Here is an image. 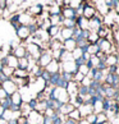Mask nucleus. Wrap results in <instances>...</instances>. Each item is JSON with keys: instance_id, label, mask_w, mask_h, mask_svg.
<instances>
[{"instance_id": "f257e3e1", "label": "nucleus", "mask_w": 119, "mask_h": 124, "mask_svg": "<svg viewBox=\"0 0 119 124\" xmlns=\"http://www.w3.org/2000/svg\"><path fill=\"white\" fill-rule=\"evenodd\" d=\"M24 46H26V51H27V55L31 58V60H33L36 62L37 59L40 58V55L44 53V50L42 47L40 46V45L37 44H33V42H26L24 44Z\"/></svg>"}, {"instance_id": "f03ea898", "label": "nucleus", "mask_w": 119, "mask_h": 124, "mask_svg": "<svg viewBox=\"0 0 119 124\" xmlns=\"http://www.w3.org/2000/svg\"><path fill=\"white\" fill-rule=\"evenodd\" d=\"M97 14L95 8L94 1H83V9H82V17H85L86 19H91L92 17Z\"/></svg>"}, {"instance_id": "7ed1b4c3", "label": "nucleus", "mask_w": 119, "mask_h": 124, "mask_svg": "<svg viewBox=\"0 0 119 124\" xmlns=\"http://www.w3.org/2000/svg\"><path fill=\"white\" fill-rule=\"evenodd\" d=\"M0 88H1L4 92L7 93V96H12L14 92H17V91H18L17 86L14 85V82H13L12 78H8V79L4 81L3 83L0 85Z\"/></svg>"}, {"instance_id": "20e7f679", "label": "nucleus", "mask_w": 119, "mask_h": 124, "mask_svg": "<svg viewBox=\"0 0 119 124\" xmlns=\"http://www.w3.org/2000/svg\"><path fill=\"white\" fill-rule=\"evenodd\" d=\"M16 36H17V39L21 41V44H26L27 41L30 40V37H31L28 27L27 26H19L16 30Z\"/></svg>"}, {"instance_id": "39448f33", "label": "nucleus", "mask_w": 119, "mask_h": 124, "mask_svg": "<svg viewBox=\"0 0 119 124\" xmlns=\"http://www.w3.org/2000/svg\"><path fill=\"white\" fill-rule=\"evenodd\" d=\"M103 26V17L100 14H96L91 19H88V31L90 32H97V30Z\"/></svg>"}, {"instance_id": "423d86ee", "label": "nucleus", "mask_w": 119, "mask_h": 124, "mask_svg": "<svg viewBox=\"0 0 119 124\" xmlns=\"http://www.w3.org/2000/svg\"><path fill=\"white\" fill-rule=\"evenodd\" d=\"M44 4H41V3H36L33 4V5H31L28 7L27 9H24V12L26 13H28V14L32 17V18H35V17H40L41 16V13L44 12Z\"/></svg>"}, {"instance_id": "0eeeda50", "label": "nucleus", "mask_w": 119, "mask_h": 124, "mask_svg": "<svg viewBox=\"0 0 119 124\" xmlns=\"http://www.w3.org/2000/svg\"><path fill=\"white\" fill-rule=\"evenodd\" d=\"M51 60H53V58H51V54H50V51H44L42 54L40 55V58L35 62V64H36L37 67H40V68H42V69H44V68L46 67Z\"/></svg>"}, {"instance_id": "6e6552de", "label": "nucleus", "mask_w": 119, "mask_h": 124, "mask_svg": "<svg viewBox=\"0 0 119 124\" xmlns=\"http://www.w3.org/2000/svg\"><path fill=\"white\" fill-rule=\"evenodd\" d=\"M60 73H69V74L77 73V65H76L74 60L60 63Z\"/></svg>"}, {"instance_id": "1a4fd4ad", "label": "nucleus", "mask_w": 119, "mask_h": 124, "mask_svg": "<svg viewBox=\"0 0 119 124\" xmlns=\"http://www.w3.org/2000/svg\"><path fill=\"white\" fill-rule=\"evenodd\" d=\"M18 23H19V26H30L31 23H33V18L28 13L21 12L18 13Z\"/></svg>"}, {"instance_id": "9d476101", "label": "nucleus", "mask_w": 119, "mask_h": 124, "mask_svg": "<svg viewBox=\"0 0 119 124\" xmlns=\"http://www.w3.org/2000/svg\"><path fill=\"white\" fill-rule=\"evenodd\" d=\"M50 76L51 74H56V73H60V63L56 62V60H51L46 67L44 68Z\"/></svg>"}, {"instance_id": "9b49d317", "label": "nucleus", "mask_w": 119, "mask_h": 124, "mask_svg": "<svg viewBox=\"0 0 119 124\" xmlns=\"http://www.w3.org/2000/svg\"><path fill=\"white\" fill-rule=\"evenodd\" d=\"M74 109H76L74 105H73L72 102H68V104H63L62 106H60V109H59L56 113H59L63 116H68V114H71Z\"/></svg>"}, {"instance_id": "f8f14e48", "label": "nucleus", "mask_w": 119, "mask_h": 124, "mask_svg": "<svg viewBox=\"0 0 119 124\" xmlns=\"http://www.w3.org/2000/svg\"><path fill=\"white\" fill-rule=\"evenodd\" d=\"M62 17L64 19H73L76 21L77 18V13L74 9L72 8H62Z\"/></svg>"}, {"instance_id": "ddd939ff", "label": "nucleus", "mask_w": 119, "mask_h": 124, "mask_svg": "<svg viewBox=\"0 0 119 124\" xmlns=\"http://www.w3.org/2000/svg\"><path fill=\"white\" fill-rule=\"evenodd\" d=\"M12 54L14 55V56L17 59H21V58H26V55H27V51H26V46H24V44H19L16 49H13V51Z\"/></svg>"}, {"instance_id": "4468645a", "label": "nucleus", "mask_w": 119, "mask_h": 124, "mask_svg": "<svg viewBox=\"0 0 119 124\" xmlns=\"http://www.w3.org/2000/svg\"><path fill=\"white\" fill-rule=\"evenodd\" d=\"M5 65L13 68V69H17L18 68V59L13 54H7L5 55Z\"/></svg>"}, {"instance_id": "2eb2a0df", "label": "nucleus", "mask_w": 119, "mask_h": 124, "mask_svg": "<svg viewBox=\"0 0 119 124\" xmlns=\"http://www.w3.org/2000/svg\"><path fill=\"white\" fill-rule=\"evenodd\" d=\"M76 27L82 30V31L88 30V19H86V18L82 17V16H78L76 18Z\"/></svg>"}, {"instance_id": "dca6fc26", "label": "nucleus", "mask_w": 119, "mask_h": 124, "mask_svg": "<svg viewBox=\"0 0 119 124\" xmlns=\"http://www.w3.org/2000/svg\"><path fill=\"white\" fill-rule=\"evenodd\" d=\"M9 97H10L12 105H14V106L21 108V105L23 104V97H22V93L19 92V91H17V92H14L12 96H9Z\"/></svg>"}, {"instance_id": "f3484780", "label": "nucleus", "mask_w": 119, "mask_h": 124, "mask_svg": "<svg viewBox=\"0 0 119 124\" xmlns=\"http://www.w3.org/2000/svg\"><path fill=\"white\" fill-rule=\"evenodd\" d=\"M78 111H79L81 119H85L87 115L92 114V106H91V105H87V104H83L78 108Z\"/></svg>"}, {"instance_id": "a211bd4d", "label": "nucleus", "mask_w": 119, "mask_h": 124, "mask_svg": "<svg viewBox=\"0 0 119 124\" xmlns=\"http://www.w3.org/2000/svg\"><path fill=\"white\" fill-rule=\"evenodd\" d=\"M62 45H63V49L67 50V51H69V53H72L73 50L77 47V42H76V40H73V39L64 40L62 42Z\"/></svg>"}, {"instance_id": "6ab92c4d", "label": "nucleus", "mask_w": 119, "mask_h": 124, "mask_svg": "<svg viewBox=\"0 0 119 124\" xmlns=\"http://www.w3.org/2000/svg\"><path fill=\"white\" fill-rule=\"evenodd\" d=\"M105 64L106 67L118 65V54H108L105 56Z\"/></svg>"}, {"instance_id": "aec40b11", "label": "nucleus", "mask_w": 119, "mask_h": 124, "mask_svg": "<svg viewBox=\"0 0 119 124\" xmlns=\"http://www.w3.org/2000/svg\"><path fill=\"white\" fill-rule=\"evenodd\" d=\"M59 37L62 39V41L73 39V30H71V28H64V27H62L60 32H59Z\"/></svg>"}, {"instance_id": "412c9836", "label": "nucleus", "mask_w": 119, "mask_h": 124, "mask_svg": "<svg viewBox=\"0 0 119 124\" xmlns=\"http://www.w3.org/2000/svg\"><path fill=\"white\" fill-rule=\"evenodd\" d=\"M78 87H79V85H77L76 82H68V85H67V88H65V91L68 92V95L71 96V97H73V96H76L77 95V90H78Z\"/></svg>"}, {"instance_id": "4be33fe9", "label": "nucleus", "mask_w": 119, "mask_h": 124, "mask_svg": "<svg viewBox=\"0 0 119 124\" xmlns=\"http://www.w3.org/2000/svg\"><path fill=\"white\" fill-rule=\"evenodd\" d=\"M105 73L106 72H99L96 70L95 68L92 69V79L91 81H95V82H99V83H103L104 82V77H105Z\"/></svg>"}, {"instance_id": "5701e85b", "label": "nucleus", "mask_w": 119, "mask_h": 124, "mask_svg": "<svg viewBox=\"0 0 119 124\" xmlns=\"http://www.w3.org/2000/svg\"><path fill=\"white\" fill-rule=\"evenodd\" d=\"M60 26H50V28L46 31V33L50 39H55L56 36H59V32H60Z\"/></svg>"}, {"instance_id": "b1692460", "label": "nucleus", "mask_w": 119, "mask_h": 124, "mask_svg": "<svg viewBox=\"0 0 119 124\" xmlns=\"http://www.w3.org/2000/svg\"><path fill=\"white\" fill-rule=\"evenodd\" d=\"M73 58H72V53L67 51V50L62 49V53H60V58H59V63H65V62H72Z\"/></svg>"}, {"instance_id": "393cba45", "label": "nucleus", "mask_w": 119, "mask_h": 124, "mask_svg": "<svg viewBox=\"0 0 119 124\" xmlns=\"http://www.w3.org/2000/svg\"><path fill=\"white\" fill-rule=\"evenodd\" d=\"M30 77V73L27 70H22V69H14V73H13L12 78H19V79H26V78Z\"/></svg>"}, {"instance_id": "a878e982", "label": "nucleus", "mask_w": 119, "mask_h": 124, "mask_svg": "<svg viewBox=\"0 0 119 124\" xmlns=\"http://www.w3.org/2000/svg\"><path fill=\"white\" fill-rule=\"evenodd\" d=\"M103 87H104V95H105V97H108V99H113V96L115 95V92L118 90H114L111 86H108V85H104L103 83Z\"/></svg>"}, {"instance_id": "bb28decb", "label": "nucleus", "mask_w": 119, "mask_h": 124, "mask_svg": "<svg viewBox=\"0 0 119 124\" xmlns=\"http://www.w3.org/2000/svg\"><path fill=\"white\" fill-rule=\"evenodd\" d=\"M49 21H50V24L51 26H60L62 27V23L64 21V18L60 16H50L49 17Z\"/></svg>"}, {"instance_id": "cd10ccee", "label": "nucleus", "mask_w": 119, "mask_h": 124, "mask_svg": "<svg viewBox=\"0 0 119 124\" xmlns=\"http://www.w3.org/2000/svg\"><path fill=\"white\" fill-rule=\"evenodd\" d=\"M109 32H110V28L103 24V26H101V27H100V28L97 30V32H96V35H97V37H99V39H105V37H106V35L109 33Z\"/></svg>"}, {"instance_id": "c85d7f7f", "label": "nucleus", "mask_w": 119, "mask_h": 124, "mask_svg": "<svg viewBox=\"0 0 119 124\" xmlns=\"http://www.w3.org/2000/svg\"><path fill=\"white\" fill-rule=\"evenodd\" d=\"M46 12L49 13V16H60L62 14V8L54 4L53 7H50L49 9H46Z\"/></svg>"}, {"instance_id": "c756f323", "label": "nucleus", "mask_w": 119, "mask_h": 124, "mask_svg": "<svg viewBox=\"0 0 119 124\" xmlns=\"http://www.w3.org/2000/svg\"><path fill=\"white\" fill-rule=\"evenodd\" d=\"M1 74L5 77V78H12L13 77V73H14V69L13 68H10V67H3V69H1Z\"/></svg>"}, {"instance_id": "7c9ffc66", "label": "nucleus", "mask_w": 119, "mask_h": 124, "mask_svg": "<svg viewBox=\"0 0 119 124\" xmlns=\"http://www.w3.org/2000/svg\"><path fill=\"white\" fill-rule=\"evenodd\" d=\"M108 120H109V118H108L106 114L105 113H99V114H96V123L95 124H104Z\"/></svg>"}, {"instance_id": "2f4dec72", "label": "nucleus", "mask_w": 119, "mask_h": 124, "mask_svg": "<svg viewBox=\"0 0 119 124\" xmlns=\"http://www.w3.org/2000/svg\"><path fill=\"white\" fill-rule=\"evenodd\" d=\"M62 27H64V28L74 30L76 28V21H73V19H64L63 23H62Z\"/></svg>"}, {"instance_id": "473e14b6", "label": "nucleus", "mask_w": 119, "mask_h": 124, "mask_svg": "<svg viewBox=\"0 0 119 124\" xmlns=\"http://www.w3.org/2000/svg\"><path fill=\"white\" fill-rule=\"evenodd\" d=\"M86 53H88L90 55H96L97 53H100V50L97 47V45L96 44H88V46H87V51Z\"/></svg>"}, {"instance_id": "72a5a7b5", "label": "nucleus", "mask_w": 119, "mask_h": 124, "mask_svg": "<svg viewBox=\"0 0 119 124\" xmlns=\"http://www.w3.org/2000/svg\"><path fill=\"white\" fill-rule=\"evenodd\" d=\"M0 106H1L4 110H9L12 106V101H10V97H7V99H3L0 100Z\"/></svg>"}, {"instance_id": "f704fd0d", "label": "nucleus", "mask_w": 119, "mask_h": 124, "mask_svg": "<svg viewBox=\"0 0 119 124\" xmlns=\"http://www.w3.org/2000/svg\"><path fill=\"white\" fill-rule=\"evenodd\" d=\"M67 118H69V119H72V120H74V122L81 120V115H79L78 109H74L71 114H68V116H67Z\"/></svg>"}, {"instance_id": "c9c22d12", "label": "nucleus", "mask_w": 119, "mask_h": 124, "mask_svg": "<svg viewBox=\"0 0 119 124\" xmlns=\"http://www.w3.org/2000/svg\"><path fill=\"white\" fill-rule=\"evenodd\" d=\"M77 95L85 99L86 96H88V87H83V86H79V87H78V90H77Z\"/></svg>"}, {"instance_id": "e433bc0d", "label": "nucleus", "mask_w": 119, "mask_h": 124, "mask_svg": "<svg viewBox=\"0 0 119 124\" xmlns=\"http://www.w3.org/2000/svg\"><path fill=\"white\" fill-rule=\"evenodd\" d=\"M82 54H83V51H82V49H79V47H76V49L72 51V58H73V60L81 59V58H82Z\"/></svg>"}, {"instance_id": "4c0bfd02", "label": "nucleus", "mask_w": 119, "mask_h": 124, "mask_svg": "<svg viewBox=\"0 0 119 124\" xmlns=\"http://www.w3.org/2000/svg\"><path fill=\"white\" fill-rule=\"evenodd\" d=\"M97 41H99V37H97V35H96V32H90L87 42L88 44H96Z\"/></svg>"}, {"instance_id": "58836bf2", "label": "nucleus", "mask_w": 119, "mask_h": 124, "mask_svg": "<svg viewBox=\"0 0 119 124\" xmlns=\"http://www.w3.org/2000/svg\"><path fill=\"white\" fill-rule=\"evenodd\" d=\"M81 4H82V0H69V7H68V8H72V9H74V10H76Z\"/></svg>"}, {"instance_id": "ea45409f", "label": "nucleus", "mask_w": 119, "mask_h": 124, "mask_svg": "<svg viewBox=\"0 0 119 124\" xmlns=\"http://www.w3.org/2000/svg\"><path fill=\"white\" fill-rule=\"evenodd\" d=\"M77 72L81 73L82 76H87V73L90 72V69H88L87 67H86V64H83V65H81V67L77 68Z\"/></svg>"}, {"instance_id": "a19ab883", "label": "nucleus", "mask_w": 119, "mask_h": 124, "mask_svg": "<svg viewBox=\"0 0 119 124\" xmlns=\"http://www.w3.org/2000/svg\"><path fill=\"white\" fill-rule=\"evenodd\" d=\"M27 105L30 106V109L32 110V111H35V109H36V105H37V101H36L35 97H31L28 100V102H27Z\"/></svg>"}, {"instance_id": "79ce46f5", "label": "nucleus", "mask_w": 119, "mask_h": 124, "mask_svg": "<svg viewBox=\"0 0 119 124\" xmlns=\"http://www.w3.org/2000/svg\"><path fill=\"white\" fill-rule=\"evenodd\" d=\"M85 120L87 122L88 124H95L96 123V114H94V113L90 114V115H87L85 118Z\"/></svg>"}, {"instance_id": "37998d69", "label": "nucleus", "mask_w": 119, "mask_h": 124, "mask_svg": "<svg viewBox=\"0 0 119 124\" xmlns=\"http://www.w3.org/2000/svg\"><path fill=\"white\" fill-rule=\"evenodd\" d=\"M60 77H62L63 81L67 82V83L68 82H72V79H73V74H69V73H60Z\"/></svg>"}, {"instance_id": "c03bdc74", "label": "nucleus", "mask_w": 119, "mask_h": 124, "mask_svg": "<svg viewBox=\"0 0 119 124\" xmlns=\"http://www.w3.org/2000/svg\"><path fill=\"white\" fill-rule=\"evenodd\" d=\"M106 72L110 74H118V65H113V67H108Z\"/></svg>"}, {"instance_id": "a18cd8bd", "label": "nucleus", "mask_w": 119, "mask_h": 124, "mask_svg": "<svg viewBox=\"0 0 119 124\" xmlns=\"http://www.w3.org/2000/svg\"><path fill=\"white\" fill-rule=\"evenodd\" d=\"M17 124H30V123H28V119H27V116L21 115L19 118L17 119Z\"/></svg>"}, {"instance_id": "49530a36", "label": "nucleus", "mask_w": 119, "mask_h": 124, "mask_svg": "<svg viewBox=\"0 0 119 124\" xmlns=\"http://www.w3.org/2000/svg\"><path fill=\"white\" fill-rule=\"evenodd\" d=\"M90 83H91V79H90V78H88L87 76H85L79 86H83V87H88V86H90Z\"/></svg>"}, {"instance_id": "de8ad7c7", "label": "nucleus", "mask_w": 119, "mask_h": 124, "mask_svg": "<svg viewBox=\"0 0 119 124\" xmlns=\"http://www.w3.org/2000/svg\"><path fill=\"white\" fill-rule=\"evenodd\" d=\"M88 35H90V31H88V30L82 31V33H81V40H86V41H87V39H88Z\"/></svg>"}, {"instance_id": "09e8293b", "label": "nucleus", "mask_w": 119, "mask_h": 124, "mask_svg": "<svg viewBox=\"0 0 119 124\" xmlns=\"http://www.w3.org/2000/svg\"><path fill=\"white\" fill-rule=\"evenodd\" d=\"M42 124H51V118L42 116Z\"/></svg>"}, {"instance_id": "8fccbe9b", "label": "nucleus", "mask_w": 119, "mask_h": 124, "mask_svg": "<svg viewBox=\"0 0 119 124\" xmlns=\"http://www.w3.org/2000/svg\"><path fill=\"white\" fill-rule=\"evenodd\" d=\"M90 58H91V55H90L88 53H83V54H82V59H83L85 62L90 60Z\"/></svg>"}, {"instance_id": "3c124183", "label": "nucleus", "mask_w": 119, "mask_h": 124, "mask_svg": "<svg viewBox=\"0 0 119 124\" xmlns=\"http://www.w3.org/2000/svg\"><path fill=\"white\" fill-rule=\"evenodd\" d=\"M0 8H1L3 10H5L7 9V0H0Z\"/></svg>"}, {"instance_id": "603ef678", "label": "nucleus", "mask_w": 119, "mask_h": 124, "mask_svg": "<svg viewBox=\"0 0 119 124\" xmlns=\"http://www.w3.org/2000/svg\"><path fill=\"white\" fill-rule=\"evenodd\" d=\"M64 124H77V122L72 120V119H69V118H65L64 119Z\"/></svg>"}, {"instance_id": "864d4df0", "label": "nucleus", "mask_w": 119, "mask_h": 124, "mask_svg": "<svg viewBox=\"0 0 119 124\" xmlns=\"http://www.w3.org/2000/svg\"><path fill=\"white\" fill-rule=\"evenodd\" d=\"M7 97H9V96H7V93L4 92V91L0 88V100H3V99H7Z\"/></svg>"}, {"instance_id": "5fc2aeb1", "label": "nucleus", "mask_w": 119, "mask_h": 124, "mask_svg": "<svg viewBox=\"0 0 119 124\" xmlns=\"http://www.w3.org/2000/svg\"><path fill=\"white\" fill-rule=\"evenodd\" d=\"M4 55H5V53H4V49L1 47V49H0V60H1V58L4 56Z\"/></svg>"}, {"instance_id": "6e6d98bb", "label": "nucleus", "mask_w": 119, "mask_h": 124, "mask_svg": "<svg viewBox=\"0 0 119 124\" xmlns=\"http://www.w3.org/2000/svg\"><path fill=\"white\" fill-rule=\"evenodd\" d=\"M77 124H88V123L86 122L85 119H81V120H78V122H77Z\"/></svg>"}, {"instance_id": "4d7b16f0", "label": "nucleus", "mask_w": 119, "mask_h": 124, "mask_svg": "<svg viewBox=\"0 0 119 124\" xmlns=\"http://www.w3.org/2000/svg\"><path fill=\"white\" fill-rule=\"evenodd\" d=\"M0 124H8V122H7V120H4L3 118H0Z\"/></svg>"}, {"instance_id": "13d9d810", "label": "nucleus", "mask_w": 119, "mask_h": 124, "mask_svg": "<svg viewBox=\"0 0 119 124\" xmlns=\"http://www.w3.org/2000/svg\"><path fill=\"white\" fill-rule=\"evenodd\" d=\"M3 114H4V109H3L1 106H0V118L3 116Z\"/></svg>"}, {"instance_id": "bf43d9fd", "label": "nucleus", "mask_w": 119, "mask_h": 124, "mask_svg": "<svg viewBox=\"0 0 119 124\" xmlns=\"http://www.w3.org/2000/svg\"><path fill=\"white\" fill-rule=\"evenodd\" d=\"M3 67H4V65H3V64H1V62H0V72H1V69H3Z\"/></svg>"}]
</instances>
